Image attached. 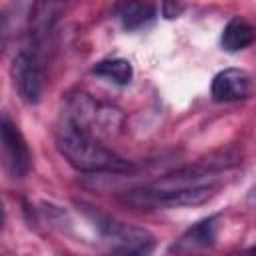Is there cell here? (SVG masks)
<instances>
[{"instance_id":"1","label":"cell","mask_w":256,"mask_h":256,"mask_svg":"<svg viewBox=\"0 0 256 256\" xmlns=\"http://www.w3.org/2000/svg\"><path fill=\"white\" fill-rule=\"evenodd\" d=\"M56 148L76 170L82 172H128L132 168L130 162L122 160L70 120H64L56 130Z\"/></svg>"},{"instance_id":"2","label":"cell","mask_w":256,"mask_h":256,"mask_svg":"<svg viewBox=\"0 0 256 256\" xmlns=\"http://www.w3.org/2000/svg\"><path fill=\"white\" fill-rule=\"evenodd\" d=\"M96 224L116 254H148L154 250V236L138 226L118 222L106 216H98Z\"/></svg>"},{"instance_id":"3","label":"cell","mask_w":256,"mask_h":256,"mask_svg":"<svg viewBox=\"0 0 256 256\" xmlns=\"http://www.w3.org/2000/svg\"><path fill=\"white\" fill-rule=\"evenodd\" d=\"M0 164L12 178H22L30 170V150L18 126L0 116Z\"/></svg>"},{"instance_id":"4","label":"cell","mask_w":256,"mask_h":256,"mask_svg":"<svg viewBox=\"0 0 256 256\" xmlns=\"http://www.w3.org/2000/svg\"><path fill=\"white\" fill-rule=\"evenodd\" d=\"M12 80L26 104H36L44 88V70L42 62L34 52L22 50L12 60Z\"/></svg>"},{"instance_id":"5","label":"cell","mask_w":256,"mask_h":256,"mask_svg":"<svg viewBox=\"0 0 256 256\" xmlns=\"http://www.w3.org/2000/svg\"><path fill=\"white\" fill-rule=\"evenodd\" d=\"M252 94V76L240 68H226L212 80V96L218 102L242 100Z\"/></svg>"},{"instance_id":"6","label":"cell","mask_w":256,"mask_h":256,"mask_svg":"<svg viewBox=\"0 0 256 256\" xmlns=\"http://www.w3.org/2000/svg\"><path fill=\"white\" fill-rule=\"evenodd\" d=\"M72 2L74 0H34L30 8V18H28L30 36L36 42L46 38V34H50L54 24L60 20V16Z\"/></svg>"},{"instance_id":"7","label":"cell","mask_w":256,"mask_h":256,"mask_svg":"<svg viewBox=\"0 0 256 256\" xmlns=\"http://www.w3.org/2000/svg\"><path fill=\"white\" fill-rule=\"evenodd\" d=\"M114 12L126 30H138L154 20V6L148 0H120Z\"/></svg>"},{"instance_id":"8","label":"cell","mask_w":256,"mask_h":256,"mask_svg":"<svg viewBox=\"0 0 256 256\" xmlns=\"http://www.w3.org/2000/svg\"><path fill=\"white\" fill-rule=\"evenodd\" d=\"M216 218H208L198 222L196 226H192L174 246L172 250L176 252H190V250H198V248H208L214 244L216 238Z\"/></svg>"},{"instance_id":"9","label":"cell","mask_w":256,"mask_h":256,"mask_svg":"<svg viewBox=\"0 0 256 256\" xmlns=\"http://www.w3.org/2000/svg\"><path fill=\"white\" fill-rule=\"evenodd\" d=\"M254 42V28L244 18H232L222 32V46L228 52L244 50Z\"/></svg>"},{"instance_id":"10","label":"cell","mask_w":256,"mask_h":256,"mask_svg":"<svg viewBox=\"0 0 256 256\" xmlns=\"http://www.w3.org/2000/svg\"><path fill=\"white\" fill-rule=\"evenodd\" d=\"M94 74L112 80L114 84H128L132 80V64L124 58H112V60H102L94 66Z\"/></svg>"},{"instance_id":"11","label":"cell","mask_w":256,"mask_h":256,"mask_svg":"<svg viewBox=\"0 0 256 256\" xmlns=\"http://www.w3.org/2000/svg\"><path fill=\"white\" fill-rule=\"evenodd\" d=\"M4 222V206H2V200H0V224Z\"/></svg>"}]
</instances>
